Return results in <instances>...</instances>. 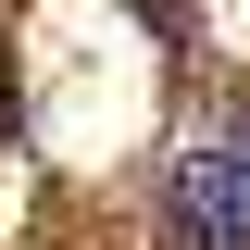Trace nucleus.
<instances>
[{"label": "nucleus", "mask_w": 250, "mask_h": 250, "mask_svg": "<svg viewBox=\"0 0 250 250\" xmlns=\"http://www.w3.org/2000/svg\"><path fill=\"white\" fill-rule=\"evenodd\" d=\"M163 250H250V150H188L163 175Z\"/></svg>", "instance_id": "1"}]
</instances>
